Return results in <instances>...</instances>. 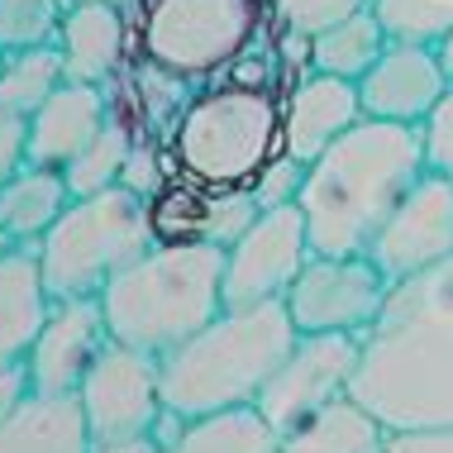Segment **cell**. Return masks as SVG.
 Segmentation results:
<instances>
[{
  "instance_id": "29",
  "label": "cell",
  "mask_w": 453,
  "mask_h": 453,
  "mask_svg": "<svg viewBox=\"0 0 453 453\" xmlns=\"http://www.w3.org/2000/svg\"><path fill=\"white\" fill-rule=\"evenodd\" d=\"M167 181H173V163H167L163 139H143L139 149L129 153L125 173H119V187L134 191V196H143V201H153V196L163 191Z\"/></svg>"
},
{
  "instance_id": "2",
  "label": "cell",
  "mask_w": 453,
  "mask_h": 453,
  "mask_svg": "<svg viewBox=\"0 0 453 453\" xmlns=\"http://www.w3.org/2000/svg\"><path fill=\"white\" fill-rule=\"evenodd\" d=\"M425 177V143L420 125L396 119H358L329 149L305 163L301 181V215L311 253L344 258L367 253L387 215L406 201V191Z\"/></svg>"
},
{
  "instance_id": "38",
  "label": "cell",
  "mask_w": 453,
  "mask_h": 453,
  "mask_svg": "<svg viewBox=\"0 0 453 453\" xmlns=\"http://www.w3.org/2000/svg\"><path fill=\"white\" fill-rule=\"evenodd\" d=\"M0 67H5V48H0Z\"/></svg>"
},
{
  "instance_id": "35",
  "label": "cell",
  "mask_w": 453,
  "mask_h": 453,
  "mask_svg": "<svg viewBox=\"0 0 453 453\" xmlns=\"http://www.w3.org/2000/svg\"><path fill=\"white\" fill-rule=\"evenodd\" d=\"M96 453H163V439H125V444H96Z\"/></svg>"
},
{
  "instance_id": "8",
  "label": "cell",
  "mask_w": 453,
  "mask_h": 453,
  "mask_svg": "<svg viewBox=\"0 0 453 453\" xmlns=\"http://www.w3.org/2000/svg\"><path fill=\"white\" fill-rule=\"evenodd\" d=\"M77 396H81V411H87L96 444L149 439V434H157V425L167 420L163 358L110 339L105 353L91 363L87 382L77 387Z\"/></svg>"
},
{
  "instance_id": "20",
  "label": "cell",
  "mask_w": 453,
  "mask_h": 453,
  "mask_svg": "<svg viewBox=\"0 0 453 453\" xmlns=\"http://www.w3.org/2000/svg\"><path fill=\"white\" fill-rule=\"evenodd\" d=\"M53 311L43 287V267L34 249H15L0 258V363H24Z\"/></svg>"
},
{
  "instance_id": "13",
  "label": "cell",
  "mask_w": 453,
  "mask_h": 453,
  "mask_svg": "<svg viewBox=\"0 0 453 453\" xmlns=\"http://www.w3.org/2000/svg\"><path fill=\"white\" fill-rule=\"evenodd\" d=\"M105 344H110V325L101 296L53 301L29 358H24L34 391H77L87 382L91 363L105 353Z\"/></svg>"
},
{
  "instance_id": "7",
  "label": "cell",
  "mask_w": 453,
  "mask_h": 453,
  "mask_svg": "<svg viewBox=\"0 0 453 453\" xmlns=\"http://www.w3.org/2000/svg\"><path fill=\"white\" fill-rule=\"evenodd\" d=\"M157 243L153 205L125 187L96 196H72L58 225L39 239L43 287L53 301L101 296L125 267H134Z\"/></svg>"
},
{
  "instance_id": "16",
  "label": "cell",
  "mask_w": 453,
  "mask_h": 453,
  "mask_svg": "<svg viewBox=\"0 0 453 453\" xmlns=\"http://www.w3.org/2000/svg\"><path fill=\"white\" fill-rule=\"evenodd\" d=\"M363 119L358 81L329 77V72H305L281 105V153L296 163H315L344 129Z\"/></svg>"
},
{
  "instance_id": "22",
  "label": "cell",
  "mask_w": 453,
  "mask_h": 453,
  "mask_svg": "<svg viewBox=\"0 0 453 453\" xmlns=\"http://www.w3.org/2000/svg\"><path fill=\"white\" fill-rule=\"evenodd\" d=\"M72 205L67 177L58 167H24L0 187V234H10L19 249H39V239L58 225Z\"/></svg>"
},
{
  "instance_id": "36",
  "label": "cell",
  "mask_w": 453,
  "mask_h": 453,
  "mask_svg": "<svg viewBox=\"0 0 453 453\" xmlns=\"http://www.w3.org/2000/svg\"><path fill=\"white\" fill-rule=\"evenodd\" d=\"M434 53H439V67H444V72H449V81H453V29L434 43Z\"/></svg>"
},
{
  "instance_id": "30",
  "label": "cell",
  "mask_w": 453,
  "mask_h": 453,
  "mask_svg": "<svg viewBox=\"0 0 453 453\" xmlns=\"http://www.w3.org/2000/svg\"><path fill=\"white\" fill-rule=\"evenodd\" d=\"M420 143H425V173L453 177V81L434 101V110L420 119Z\"/></svg>"
},
{
  "instance_id": "17",
  "label": "cell",
  "mask_w": 453,
  "mask_h": 453,
  "mask_svg": "<svg viewBox=\"0 0 453 453\" xmlns=\"http://www.w3.org/2000/svg\"><path fill=\"white\" fill-rule=\"evenodd\" d=\"M110 115V87L91 81H63L29 119V163L34 167H63L101 134Z\"/></svg>"
},
{
  "instance_id": "19",
  "label": "cell",
  "mask_w": 453,
  "mask_h": 453,
  "mask_svg": "<svg viewBox=\"0 0 453 453\" xmlns=\"http://www.w3.org/2000/svg\"><path fill=\"white\" fill-rule=\"evenodd\" d=\"M0 453H96L77 391H29V401L0 420Z\"/></svg>"
},
{
  "instance_id": "10",
  "label": "cell",
  "mask_w": 453,
  "mask_h": 453,
  "mask_svg": "<svg viewBox=\"0 0 453 453\" xmlns=\"http://www.w3.org/2000/svg\"><path fill=\"white\" fill-rule=\"evenodd\" d=\"M363 363V334H296V349L258 391V415L277 434L296 430L353 391Z\"/></svg>"
},
{
  "instance_id": "31",
  "label": "cell",
  "mask_w": 453,
  "mask_h": 453,
  "mask_svg": "<svg viewBox=\"0 0 453 453\" xmlns=\"http://www.w3.org/2000/svg\"><path fill=\"white\" fill-rule=\"evenodd\" d=\"M301 181H305V163H296V157L281 153L273 167L258 177V187H253V196H258L263 211H273V205H291L301 196Z\"/></svg>"
},
{
  "instance_id": "21",
  "label": "cell",
  "mask_w": 453,
  "mask_h": 453,
  "mask_svg": "<svg viewBox=\"0 0 453 453\" xmlns=\"http://www.w3.org/2000/svg\"><path fill=\"white\" fill-rule=\"evenodd\" d=\"M163 453H273L277 430L258 415V406H239V411H215V415H196V420H177L167 411V420L157 425Z\"/></svg>"
},
{
  "instance_id": "6",
  "label": "cell",
  "mask_w": 453,
  "mask_h": 453,
  "mask_svg": "<svg viewBox=\"0 0 453 453\" xmlns=\"http://www.w3.org/2000/svg\"><path fill=\"white\" fill-rule=\"evenodd\" d=\"M267 0H139L129 10V58L205 87L267 39Z\"/></svg>"
},
{
  "instance_id": "15",
  "label": "cell",
  "mask_w": 453,
  "mask_h": 453,
  "mask_svg": "<svg viewBox=\"0 0 453 453\" xmlns=\"http://www.w3.org/2000/svg\"><path fill=\"white\" fill-rule=\"evenodd\" d=\"M149 205L157 239H196V243H219V249H229L263 211L253 191H215L177 173Z\"/></svg>"
},
{
  "instance_id": "24",
  "label": "cell",
  "mask_w": 453,
  "mask_h": 453,
  "mask_svg": "<svg viewBox=\"0 0 453 453\" xmlns=\"http://www.w3.org/2000/svg\"><path fill=\"white\" fill-rule=\"evenodd\" d=\"M387 43H391V34L382 29V19H377L372 10H358V15L311 34V39H305V63H311V72H329V77L358 81L363 72L387 53Z\"/></svg>"
},
{
  "instance_id": "4",
  "label": "cell",
  "mask_w": 453,
  "mask_h": 453,
  "mask_svg": "<svg viewBox=\"0 0 453 453\" xmlns=\"http://www.w3.org/2000/svg\"><path fill=\"white\" fill-rule=\"evenodd\" d=\"M101 305L110 339L163 358L225 311V249L196 239H157L101 291Z\"/></svg>"
},
{
  "instance_id": "26",
  "label": "cell",
  "mask_w": 453,
  "mask_h": 453,
  "mask_svg": "<svg viewBox=\"0 0 453 453\" xmlns=\"http://www.w3.org/2000/svg\"><path fill=\"white\" fill-rule=\"evenodd\" d=\"M72 5L77 0H0V48L24 53V48L58 43Z\"/></svg>"
},
{
  "instance_id": "23",
  "label": "cell",
  "mask_w": 453,
  "mask_h": 453,
  "mask_svg": "<svg viewBox=\"0 0 453 453\" xmlns=\"http://www.w3.org/2000/svg\"><path fill=\"white\" fill-rule=\"evenodd\" d=\"M382 434L387 425L377 415H367L353 396H344L320 415H311L305 425H296V430L277 434L273 453H377Z\"/></svg>"
},
{
  "instance_id": "14",
  "label": "cell",
  "mask_w": 453,
  "mask_h": 453,
  "mask_svg": "<svg viewBox=\"0 0 453 453\" xmlns=\"http://www.w3.org/2000/svg\"><path fill=\"white\" fill-rule=\"evenodd\" d=\"M449 91V72L439 67L430 43H387V53L358 77V101L367 119L420 125L434 101Z\"/></svg>"
},
{
  "instance_id": "28",
  "label": "cell",
  "mask_w": 453,
  "mask_h": 453,
  "mask_svg": "<svg viewBox=\"0 0 453 453\" xmlns=\"http://www.w3.org/2000/svg\"><path fill=\"white\" fill-rule=\"evenodd\" d=\"M267 5H273V19L281 24V34L311 39V34L358 15V10H372V0H267Z\"/></svg>"
},
{
  "instance_id": "18",
  "label": "cell",
  "mask_w": 453,
  "mask_h": 453,
  "mask_svg": "<svg viewBox=\"0 0 453 453\" xmlns=\"http://www.w3.org/2000/svg\"><path fill=\"white\" fill-rule=\"evenodd\" d=\"M58 53H63L67 81L110 87L129 67V15L101 0H77L58 34Z\"/></svg>"
},
{
  "instance_id": "3",
  "label": "cell",
  "mask_w": 453,
  "mask_h": 453,
  "mask_svg": "<svg viewBox=\"0 0 453 453\" xmlns=\"http://www.w3.org/2000/svg\"><path fill=\"white\" fill-rule=\"evenodd\" d=\"M296 349L287 301L225 305L187 344L163 353V401L177 420L258 406V391Z\"/></svg>"
},
{
  "instance_id": "27",
  "label": "cell",
  "mask_w": 453,
  "mask_h": 453,
  "mask_svg": "<svg viewBox=\"0 0 453 453\" xmlns=\"http://www.w3.org/2000/svg\"><path fill=\"white\" fill-rule=\"evenodd\" d=\"M372 15L396 43H439L453 29V0H372Z\"/></svg>"
},
{
  "instance_id": "25",
  "label": "cell",
  "mask_w": 453,
  "mask_h": 453,
  "mask_svg": "<svg viewBox=\"0 0 453 453\" xmlns=\"http://www.w3.org/2000/svg\"><path fill=\"white\" fill-rule=\"evenodd\" d=\"M63 81H67V67H63L58 43L5 53V67H0V110L15 119H34V110L63 87Z\"/></svg>"
},
{
  "instance_id": "12",
  "label": "cell",
  "mask_w": 453,
  "mask_h": 453,
  "mask_svg": "<svg viewBox=\"0 0 453 453\" xmlns=\"http://www.w3.org/2000/svg\"><path fill=\"white\" fill-rule=\"evenodd\" d=\"M367 258L382 267L391 281L415 277L425 267L453 258V177L425 173L415 181L406 191V201L377 229Z\"/></svg>"
},
{
  "instance_id": "34",
  "label": "cell",
  "mask_w": 453,
  "mask_h": 453,
  "mask_svg": "<svg viewBox=\"0 0 453 453\" xmlns=\"http://www.w3.org/2000/svg\"><path fill=\"white\" fill-rule=\"evenodd\" d=\"M29 391H34L29 363H0V420L15 415L24 401H29Z\"/></svg>"
},
{
  "instance_id": "5",
  "label": "cell",
  "mask_w": 453,
  "mask_h": 453,
  "mask_svg": "<svg viewBox=\"0 0 453 453\" xmlns=\"http://www.w3.org/2000/svg\"><path fill=\"white\" fill-rule=\"evenodd\" d=\"M281 105L273 81L219 77L196 87L163 134L173 173L215 191H253L281 157Z\"/></svg>"
},
{
  "instance_id": "1",
  "label": "cell",
  "mask_w": 453,
  "mask_h": 453,
  "mask_svg": "<svg viewBox=\"0 0 453 453\" xmlns=\"http://www.w3.org/2000/svg\"><path fill=\"white\" fill-rule=\"evenodd\" d=\"M349 396L387 430H453V258L391 281Z\"/></svg>"
},
{
  "instance_id": "32",
  "label": "cell",
  "mask_w": 453,
  "mask_h": 453,
  "mask_svg": "<svg viewBox=\"0 0 453 453\" xmlns=\"http://www.w3.org/2000/svg\"><path fill=\"white\" fill-rule=\"evenodd\" d=\"M29 167V119H15L0 110V187Z\"/></svg>"
},
{
  "instance_id": "37",
  "label": "cell",
  "mask_w": 453,
  "mask_h": 453,
  "mask_svg": "<svg viewBox=\"0 0 453 453\" xmlns=\"http://www.w3.org/2000/svg\"><path fill=\"white\" fill-rule=\"evenodd\" d=\"M101 5H115V10H125V15H129V10L139 5V0H101Z\"/></svg>"
},
{
  "instance_id": "11",
  "label": "cell",
  "mask_w": 453,
  "mask_h": 453,
  "mask_svg": "<svg viewBox=\"0 0 453 453\" xmlns=\"http://www.w3.org/2000/svg\"><path fill=\"white\" fill-rule=\"evenodd\" d=\"M305 263H311V234L301 205L291 201L258 211V219L225 249V305L281 301Z\"/></svg>"
},
{
  "instance_id": "33",
  "label": "cell",
  "mask_w": 453,
  "mask_h": 453,
  "mask_svg": "<svg viewBox=\"0 0 453 453\" xmlns=\"http://www.w3.org/2000/svg\"><path fill=\"white\" fill-rule=\"evenodd\" d=\"M377 453H453V430H387Z\"/></svg>"
},
{
  "instance_id": "9",
  "label": "cell",
  "mask_w": 453,
  "mask_h": 453,
  "mask_svg": "<svg viewBox=\"0 0 453 453\" xmlns=\"http://www.w3.org/2000/svg\"><path fill=\"white\" fill-rule=\"evenodd\" d=\"M387 291L391 277L367 253H344V258L311 253L281 301L296 334H367L387 305Z\"/></svg>"
}]
</instances>
